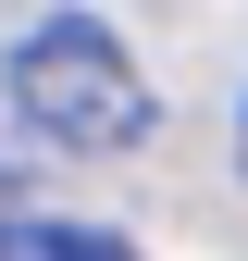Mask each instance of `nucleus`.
Masks as SVG:
<instances>
[{
	"label": "nucleus",
	"mask_w": 248,
	"mask_h": 261,
	"mask_svg": "<svg viewBox=\"0 0 248 261\" xmlns=\"http://www.w3.org/2000/svg\"><path fill=\"white\" fill-rule=\"evenodd\" d=\"M62 261H137L124 237H100V224H62Z\"/></svg>",
	"instance_id": "nucleus-3"
},
{
	"label": "nucleus",
	"mask_w": 248,
	"mask_h": 261,
	"mask_svg": "<svg viewBox=\"0 0 248 261\" xmlns=\"http://www.w3.org/2000/svg\"><path fill=\"white\" fill-rule=\"evenodd\" d=\"M236 174H248V100H236Z\"/></svg>",
	"instance_id": "nucleus-4"
},
{
	"label": "nucleus",
	"mask_w": 248,
	"mask_h": 261,
	"mask_svg": "<svg viewBox=\"0 0 248 261\" xmlns=\"http://www.w3.org/2000/svg\"><path fill=\"white\" fill-rule=\"evenodd\" d=\"M13 112L38 124L50 149H137L149 137V75L124 62V38L100 13H38L13 38Z\"/></svg>",
	"instance_id": "nucleus-1"
},
{
	"label": "nucleus",
	"mask_w": 248,
	"mask_h": 261,
	"mask_svg": "<svg viewBox=\"0 0 248 261\" xmlns=\"http://www.w3.org/2000/svg\"><path fill=\"white\" fill-rule=\"evenodd\" d=\"M0 261H62V224H0Z\"/></svg>",
	"instance_id": "nucleus-2"
}]
</instances>
